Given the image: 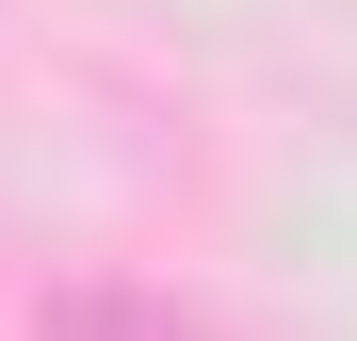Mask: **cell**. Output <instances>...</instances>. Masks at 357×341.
Listing matches in <instances>:
<instances>
[{"label": "cell", "mask_w": 357, "mask_h": 341, "mask_svg": "<svg viewBox=\"0 0 357 341\" xmlns=\"http://www.w3.org/2000/svg\"><path fill=\"white\" fill-rule=\"evenodd\" d=\"M33 341H227V325L178 309V293H146V276H66V293L33 309Z\"/></svg>", "instance_id": "1"}]
</instances>
